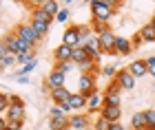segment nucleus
Masks as SVG:
<instances>
[{"mask_svg":"<svg viewBox=\"0 0 155 130\" xmlns=\"http://www.w3.org/2000/svg\"><path fill=\"white\" fill-rule=\"evenodd\" d=\"M27 110L25 106H9L7 108V121H25Z\"/></svg>","mask_w":155,"mask_h":130,"instance_id":"nucleus-17","label":"nucleus"},{"mask_svg":"<svg viewBox=\"0 0 155 130\" xmlns=\"http://www.w3.org/2000/svg\"><path fill=\"white\" fill-rule=\"evenodd\" d=\"M20 2H25V0H20Z\"/></svg>","mask_w":155,"mask_h":130,"instance_id":"nucleus-45","label":"nucleus"},{"mask_svg":"<svg viewBox=\"0 0 155 130\" xmlns=\"http://www.w3.org/2000/svg\"><path fill=\"white\" fill-rule=\"evenodd\" d=\"M64 84H67V75L62 73V71H58V68H53V71L49 73V77H47L49 91H51V88H62Z\"/></svg>","mask_w":155,"mask_h":130,"instance_id":"nucleus-12","label":"nucleus"},{"mask_svg":"<svg viewBox=\"0 0 155 130\" xmlns=\"http://www.w3.org/2000/svg\"><path fill=\"white\" fill-rule=\"evenodd\" d=\"M16 55V53H11L9 49H7V44L2 42V40H0V60H5V57H13Z\"/></svg>","mask_w":155,"mask_h":130,"instance_id":"nucleus-33","label":"nucleus"},{"mask_svg":"<svg viewBox=\"0 0 155 130\" xmlns=\"http://www.w3.org/2000/svg\"><path fill=\"white\" fill-rule=\"evenodd\" d=\"M69 106H71V110H82V108H87V97L80 93H71V97H69Z\"/></svg>","mask_w":155,"mask_h":130,"instance_id":"nucleus-19","label":"nucleus"},{"mask_svg":"<svg viewBox=\"0 0 155 130\" xmlns=\"http://www.w3.org/2000/svg\"><path fill=\"white\" fill-rule=\"evenodd\" d=\"M27 5H29V9H36V7H42L45 2H49V0H25Z\"/></svg>","mask_w":155,"mask_h":130,"instance_id":"nucleus-37","label":"nucleus"},{"mask_svg":"<svg viewBox=\"0 0 155 130\" xmlns=\"http://www.w3.org/2000/svg\"><path fill=\"white\" fill-rule=\"evenodd\" d=\"M100 117H102V119H107V121H111V124H115V121L122 119V108H120V106L102 104V108H100Z\"/></svg>","mask_w":155,"mask_h":130,"instance_id":"nucleus-10","label":"nucleus"},{"mask_svg":"<svg viewBox=\"0 0 155 130\" xmlns=\"http://www.w3.org/2000/svg\"><path fill=\"white\" fill-rule=\"evenodd\" d=\"M140 44H144V42H142V38H140V33H135V36L131 38V46H133V49H137Z\"/></svg>","mask_w":155,"mask_h":130,"instance_id":"nucleus-39","label":"nucleus"},{"mask_svg":"<svg viewBox=\"0 0 155 130\" xmlns=\"http://www.w3.org/2000/svg\"><path fill=\"white\" fill-rule=\"evenodd\" d=\"M117 71H120V68H117L115 64H109V66H102V68H100V75H104V77H109V79H113Z\"/></svg>","mask_w":155,"mask_h":130,"instance_id":"nucleus-27","label":"nucleus"},{"mask_svg":"<svg viewBox=\"0 0 155 130\" xmlns=\"http://www.w3.org/2000/svg\"><path fill=\"white\" fill-rule=\"evenodd\" d=\"M9 106H25V101L18 95H9Z\"/></svg>","mask_w":155,"mask_h":130,"instance_id":"nucleus-35","label":"nucleus"},{"mask_svg":"<svg viewBox=\"0 0 155 130\" xmlns=\"http://www.w3.org/2000/svg\"><path fill=\"white\" fill-rule=\"evenodd\" d=\"M31 60H36V51H31V53H16V64H20V66H25L27 62H31Z\"/></svg>","mask_w":155,"mask_h":130,"instance_id":"nucleus-24","label":"nucleus"},{"mask_svg":"<svg viewBox=\"0 0 155 130\" xmlns=\"http://www.w3.org/2000/svg\"><path fill=\"white\" fill-rule=\"evenodd\" d=\"M89 124V113H75L69 115V130H87Z\"/></svg>","mask_w":155,"mask_h":130,"instance_id":"nucleus-9","label":"nucleus"},{"mask_svg":"<svg viewBox=\"0 0 155 130\" xmlns=\"http://www.w3.org/2000/svg\"><path fill=\"white\" fill-rule=\"evenodd\" d=\"M102 104H104V99H102L100 93H93L91 97H87V110H89V115L91 113H100Z\"/></svg>","mask_w":155,"mask_h":130,"instance_id":"nucleus-18","label":"nucleus"},{"mask_svg":"<svg viewBox=\"0 0 155 130\" xmlns=\"http://www.w3.org/2000/svg\"><path fill=\"white\" fill-rule=\"evenodd\" d=\"M2 42L7 44V49H9L11 53H31V51H36L33 46H29V44H27L25 40H20V38H18L13 31H9V33H7V36L2 38Z\"/></svg>","mask_w":155,"mask_h":130,"instance_id":"nucleus-3","label":"nucleus"},{"mask_svg":"<svg viewBox=\"0 0 155 130\" xmlns=\"http://www.w3.org/2000/svg\"><path fill=\"white\" fill-rule=\"evenodd\" d=\"M95 77L89 73H80V77H78V93L84 95V97H91L93 93H97V84H95Z\"/></svg>","mask_w":155,"mask_h":130,"instance_id":"nucleus-4","label":"nucleus"},{"mask_svg":"<svg viewBox=\"0 0 155 130\" xmlns=\"http://www.w3.org/2000/svg\"><path fill=\"white\" fill-rule=\"evenodd\" d=\"M113 79L117 82V86L122 88V91H133V88H135V77L129 73V68H120Z\"/></svg>","mask_w":155,"mask_h":130,"instance_id":"nucleus-8","label":"nucleus"},{"mask_svg":"<svg viewBox=\"0 0 155 130\" xmlns=\"http://www.w3.org/2000/svg\"><path fill=\"white\" fill-rule=\"evenodd\" d=\"M40 9L45 11L47 16H51V18H55V13H58V11L62 9V7H60V0H49V2H45V5L40 7Z\"/></svg>","mask_w":155,"mask_h":130,"instance_id":"nucleus-20","label":"nucleus"},{"mask_svg":"<svg viewBox=\"0 0 155 130\" xmlns=\"http://www.w3.org/2000/svg\"><path fill=\"white\" fill-rule=\"evenodd\" d=\"M36 66H38V60H31V62H27L22 68H20V75H27V73H31Z\"/></svg>","mask_w":155,"mask_h":130,"instance_id":"nucleus-32","label":"nucleus"},{"mask_svg":"<svg viewBox=\"0 0 155 130\" xmlns=\"http://www.w3.org/2000/svg\"><path fill=\"white\" fill-rule=\"evenodd\" d=\"M100 46H102V53H107V55H115V49H113V42H115V36H113V31H102L100 36Z\"/></svg>","mask_w":155,"mask_h":130,"instance_id":"nucleus-11","label":"nucleus"},{"mask_svg":"<svg viewBox=\"0 0 155 130\" xmlns=\"http://www.w3.org/2000/svg\"><path fill=\"white\" fill-rule=\"evenodd\" d=\"M49 128L51 130H69V115L67 117H58V119L49 117Z\"/></svg>","mask_w":155,"mask_h":130,"instance_id":"nucleus-22","label":"nucleus"},{"mask_svg":"<svg viewBox=\"0 0 155 130\" xmlns=\"http://www.w3.org/2000/svg\"><path fill=\"white\" fill-rule=\"evenodd\" d=\"M131 130H146V119H144V110L135 113L131 117Z\"/></svg>","mask_w":155,"mask_h":130,"instance_id":"nucleus-21","label":"nucleus"},{"mask_svg":"<svg viewBox=\"0 0 155 130\" xmlns=\"http://www.w3.org/2000/svg\"><path fill=\"white\" fill-rule=\"evenodd\" d=\"M49 95H51L53 106H60V104H64V101L71 97V91H67V86H62V88H51Z\"/></svg>","mask_w":155,"mask_h":130,"instance_id":"nucleus-14","label":"nucleus"},{"mask_svg":"<svg viewBox=\"0 0 155 130\" xmlns=\"http://www.w3.org/2000/svg\"><path fill=\"white\" fill-rule=\"evenodd\" d=\"M13 33H16L20 40H25L29 46H33V49H38V44H40V40H42L38 33L33 31V26H31L29 22H18L16 29H13Z\"/></svg>","mask_w":155,"mask_h":130,"instance_id":"nucleus-2","label":"nucleus"},{"mask_svg":"<svg viewBox=\"0 0 155 130\" xmlns=\"http://www.w3.org/2000/svg\"><path fill=\"white\" fill-rule=\"evenodd\" d=\"M25 121H7V128L9 130H22Z\"/></svg>","mask_w":155,"mask_h":130,"instance_id":"nucleus-36","label":"nucleus"},{"mask_svg":"<svg viewBox=\"0 0 155 130\" xmlns=\"http://www.w3.org/2000/svg\"><path fill=\"white\" fill-rule=\"evenodd\" d=\"M129 73H131L135 79L144 77V75H149V68H146V60H133L131 66H129Z\"/></svg>","mask_w":155,"mask_h":130,"instance_id":"nucleus-15","label":"nucleus"},{"mask_svg":"<svg viewBox=\"0 0 155 130\" xmlns=\"http://www.w3.org/2000/svg\"><path fill=\"white\" fill-rule=\"evenodd\" d=\"M5 130H9V128H5Z\"/></svg>","mask_w":155,"mask_h":130,"instance_id":"nucleus-46","label":"nucleus"},{"mask_svg":"<svg viewBox=\"0 0 155 130\" xmlns=\"http://www.w3.org/2000/svg\"><path fill=\"white\" fill-rule=\"evenodd\" d=\"M113 49H115V55H129V53L133 51V46H131V40H129V38H124V36H115Z\"/></svg>","mask_w":155,"mask_h":130,"instance_id":"nucleus-13","label":"nucleus"},{"mask_svg":"<svg viewBox=\"0 0 155 130\" xmlns=\"http://www.w3.org/2000/svg\"><path fill=\"white\" fill-rule=\"evenodd\" d=\"M7 108H9V95L0 91V117L7 119Z\"/></svg>","mask_w":155,"mask_h":130,"instance_id":"nucleus-25","label":"nucleus"},{"mask_svg":"<svg viewBox=\"0 0 155 130\" xmlns=\"http://www.w3.org/2000/svg\"><path fill=\"white\" fill-rule=\"evenodd\" d=\"M111 130H126V126H122L120 121H115V124H111Z\"/></svg>","mask_w":155,"mask_h":130,"instance_id":"nucleus-41","label":"nucleus"},{"mask_svg":"<svg viewBox=\"0 0 155 130\" xmlns=\"http://www.w3.org/2000/svg\"><path fill=\"white\" fill-rule=\"evenodd\" d=\"M53 20H55V22H67V20H69V9H67V7H62V9L55 13Z\"/></svg>","mask_w":155,"mask_h":130,"instance_id":"nucleus-30","label":"nucleus"},{"mask_svg":"<svg viewBox=\"0 0 155 130\" xmlns=\"http://www.w3.org/2000/svg\"><path fill=\"white\" fill-rule=\"evenodd\" d=\"M84 51H87V55L93 60V62H97V60L102 57V46H100V38L95 36H89L87 42H84Z\"/></svg>","mask_w":155,"mask_h":130,"instance_id":"nucleus-6","label":"nucleus"},{"mask_svg":"<svg viewBox=\"0 0 155 130\" xmlns=\"http://www.w3.org/2000/svg\"><path fill=\"white\" fill-rule=\"evenodd\" d=\"M91 13H93V20H97V22H109V20L113 18L115 9L107 7L104 2H100V0H93V2H91Z\"/></svg>","mask_w":155,"mask_h":130,"instance_id":"nucleus-5","label":"nucleus"},{"mask_svg":"<svg viewBox=\"0 0 155 130\" xmlns=\"http://www.w3.org/2000/svg\"><path fill=\"white\" fill-rule=\"evenodd\" d=\"M49 117H51V119H58V117H67V113L62 110L60 106H53L51 110H49Z\"/></svg>","mask_w":155,"mask_h":130,"instance_id":"nucleus-31","label":"nucleus"},{"mask_svg":"<svg viewBox=\"0 0 155 130\" xmlns=\"http://www.w3.org/2000/svg\"><path fill=\"white\" fill-rule=\"evenodd\" d=\"M55 68H58V71H62V73H69V71H73V68H75V64L71 62V60H69V62H60V64H55Z\"/></svg>","mask_w":155,"mask_h":130,"instance_id":"nucleus-29","label":"nucleus"},{"mask_svg":"<svg viewBox=\"0 0 155 130\" xmlns=\"http://www.w3.org/2000/svg\"><path fill=\"white\" fill-rule=\"evenodd\" d=\"M149 24H151V26H153V29H155V13H153V18L149 20Z\"/></svg>","mask_w":155,"mask_h":130,"instance_id":"nucleus-43","label":"nucleus"},{"mask_svg":"<svg viewBox=\"0 0 155 130\" xmlns=\"http://www.w3.org/2000/svg\"><path fill=\"white\" fill-rule=\"evenodd\" d=\"M93 130H111V121H107V119H102V117H97L95 119V124L91 126Z\"/></svg>","mask_w":155,"mask_h":130,"instance_id":"nucleus-28","label":"nucleus"},{"mask_svg":"<svg viewBox=\"0 0 155 130\" xmlns=\"http://www.w3.org/2000/svg\"><path fill=\"white\" fill-rule=\"evenodd\" d=\"M5 128H7V119L0 117V130H5Z\"/></svg>","mask_w":155,"mask_h":130,"instance_id":"nucleus-42","label":"nucleus"},{"mask_svg":"<svg viewBox=\"0 0 155 130\" xmlns=\"http://www.w3.org/2000/svg\"><path fill=\"white\" fill-rule=\"evenodd\" d=\"M51 22H53V18H51V16H47V13L42 11L40 7L31 9V20H29V24L33 26V31H36L40 38H45V36H47V31H49V26H51Z\"/></svg>","mask_w":155,"mask_h":130,"instance_id":"nucleus-1","label":"nucleus"},{"mask_svg":"<svg viewBox=\"0 0 155 130\" xmlns=\"http://www.w3.org/2000/svg\"><path fill=\"white\" fill-rule=\"evenodd\" d=\"M64 2H67V5H71V2H73V0H64Z\"/></svg>","mask_w":155,"mask_h":130,"instance_id":"nucleus-44","label":"nucleus"},{"mask_svg":"<svg viewBox=\"0 0 155 130\" xmlns=\"http://www.w3.org/2000/svg\"><path fill=\"white\" fill-rule=\"evenodd\" d=\"M100 2H104L107 7H111V9H117V7L122 5V0H100Z\"/></svg>","mask_w":155,"mask_h":130,"instance_id":"nucleus-38","label":"nucleus"},{"mask_svg":"<svg viewBox=\"0 0 155 130\" xmlns=\"http://www.w3.org/2000/svg\"><path fill=\"white\" fill-rule=\"evenodd\" d=\"M137 33H140V38H142V42H155V29L151 24H144Z\"/></svg>","mask_w":155,"mask_h":130,"instance_id":"nucleus-23","label":"nucleus"},{"mask_svg":"<svg viewBox=\"0 0 155 130\" xmlns=\"http://www.w3.org/2000/svg\"><path fill=\"white\" fill-rule=\"evenodd\" d=\"M71 53H73L71 46H67V44H62V42H60V46L53 51V60H55V64H60V62H69V60H71Z\"/></svg>","mask_w":155,"mask_h":130,"instance_id":"nucleus-16","label":"nucleus"},{"mask_svg":"<svg viewBox=\"0 0 155 130\" xmlns=\"http://www.w3.org/2000/svg\"><path fill=\"white\" fill-rule=\"evenodd\" d=\"M146 68H149V75L155 77V55H151L149 60H146Z\"/></svg>","mask_w":155,"mask_h":130,"instance_id":"nucleus-34","label":"nucleus"},{"mask_svg":"<svg viewBox=\"0 0 155 130\" xmlns=\"http://www.w3.org/2000/svg\"><path fill=\"white\" fill-rule=\"evenodd\" d=\"M144 119H146V130H155V108L144 110Z\"/></svg>","mask_w":155,"mask_h":130,"instance_id":"nucleus-26","label":"nucleus"},{"mask_svg":"<svg viewBox=\"0 0 155 130\" xmlns=\"http://www.w3.org/2000/svg\"><path fill=\"white\" fill-rule=\"evenodd\" d=\"M16 82H20V84H29V77H27V75H16Z\"/></svg>","mask_w":155,"mask_h":130,"instance_id":"nucleus-40","label":"nucleus"},{"mask_svg":"<svg viewBox=\"0 0 155 130\" xmlns=\"http://www.w3.org/2000/svg\"><path fill=\"white\" fill-rule=\"evenodd\" d=\"M62 44L71 46V49H78V46H84L82 38H80V33H78V24H71V26H67L64 36H62Z\"/></svg>","mask_w":155,"mask_h":130,"instance_id":"nucleus-7","label":"nucleus"}]
</instances>
